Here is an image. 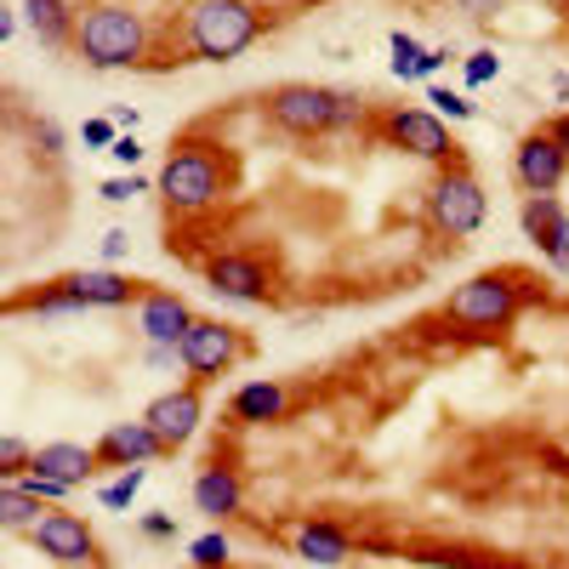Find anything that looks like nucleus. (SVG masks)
I'll return each mask as SVG.
<instances>
[{"label": "nucleus", "instance_id": "1", "mask_svg": "<svg viewBox=\"0 0 569 569\" xmlns=\"http://www.w3.org/2000/svg\"><path fill=\"white\" fill-rule=\"evenodd\" d=\"M74 58L86 69H149L154 63V23L142 18L126 0H98L80 7V29H74Z\"/></svg>", "mask_w": 569, "mask_h": 569}, {"label": "nucleus", "instance_id": "2", "mask_svg": "<svg viewBox=\"0 0 569 569\" xmlns=\"http://www.w3.org/2000/svg\"><path fill=\"white\" fill-rule=\"evenodd\" d=\"M233 188V166L222 154V142H206V137H182L177 149L166 154L160 177H154V194L166 200L171 217H206L228 200Z\"/></svg>", "mask_w": 569, "mask_h": 569}, {"label": "nucleus", "instance_id": "3", "mask_svg": "<svg viewBox=\"0 0 569 569\" xmlns=\"http://www.w3.org/2000/svg\"><path fill=\"white\" fill-rule=\"evenodd\" d=\"M268 12L257 0H194L188 7V58L194 63H233L262 40Z\"/></svg>", "mask_w": 569, "mask_h": 569}, {"label": "nucleus", "instance_id": "4", "mask_svg": "<svg viewBox=\"0 0 569 569\" xmlns=\"http://www.w3.org/2000/svg\"><path fill=\"white\" fill-rule=\"evenodd\" d=\"M525 302H536V291H525L518 273H472L445 297V319L467 337H496V330H512V319L525 313Z\"/></svg>", "mask_w": 569, "mask_h": 569}, {"label": "nucleus", "instance_id": "5", "mask_svg": "<svg viewBox=\"0 0 569 569\" xmlns=\"http://www.w3.org/2000/svg\"><path fill=\"white\" fill-rule=\"evenodd\" d=\"M485 217H490V194H485L479 171L467 160L439 166L433 182H427V228L456 246V240H472V233L485 228Z\"/></svg>", "mask_w": 569, "mask_h": 569}, {"label": "nucleus", "instance_id": "6", "mask_svg": "<svg viewBox=\"0 0 569 569\" xmlns=\"http://www.w3.org/2000/svg\"><path fill=\"white\" fill-rule=\"evenodd\" d=\"M337 103H342L337 86L284 80L262 98V120L284 137H297V142H313V137H337Z\"/></svg>", "mask_w": 569, "mask_h": 569}, {"label": "nucleus", "instance_id": "7", "mask_svg": "<svg viewBox=\"0 0 569 569\" xmlns=\"http://www.w3.org/2000/svg\"><path fill=\"white\" fill-rule=\"evenodd\" d=\"M376 137L388 142V149H399V154H416V160H427V166H456L461 154V142L450 137V120H439L427 103H393V109H382L376 114Z\"/></svg>", "mask_w": 569, "mask_h": 569}, {"label": "nucleus", "instance_id": "8", "mask_svg": "<svg viewBox=\"0 0 569 569\" xmlns=\"http://www.w3.org/2000/svg\"><path fill=\"white\" fill-rule=\"evenodd\" d=\"M177 348H182V376L200 382V388L222 382L240 359H251V337L240 325H228V319H194V330H188Z\"/></svg>", "mask_w": 569, "mask_h": 569}, {"label": "nucleus", "instance_id": "9", "mask_svg": "<svg viewBox=\"0 0 569 569\" xmlns=\"http://www.w3.org/2000/svg\"><path fill=\"white\" fill-rule=\"evenodd\" d=\"M200 279H206V291H211V297L240 302V308H262L268 291H273L268 262L251 257V251H217V257L200 268Z\"/></svg>", "mask_w": 569, "mask_h": 569}, {"label": "nucleus", "instance_id": "10", "mask_svg": "<svg viewBox=\"0 0 569 569\" xmlns=\"http://www.w3.org/2000/svg\"><path fill=\"white\" fill-rule=\"evenodd\" d=\"M29 547L52 563V569H58V563H91V558H103L98 530H91L80 512H63V507H46V518L29 530Z\"/></svg>", "mask_w": 569, "mask_h": 569}, {"label": "nucleus", "instance_id": "11", "mask_svg": "<svg viewBox=\"0 0 569 569\" xmlns=\"http://www.w3.org/2000/svg\"><path fill=\"white\" fill-rule=\"evenodd\" d=\"M142 421L160 433V445L177 456L194 445L200 421H206V388L200 382H182V388H166L160 399H149V410H142Z\"/></svg>", "mask_w": 569, "mask_h": 569}, {"label": "nucleus", "instance_id": "12", "mask_svg": "<svg viewBox=\"0 0 569 569\" xmlns=\"http://www.w3.org/2000/svg\"><path fill=\"white\" fill-rule=\"evenodd\" d=\"M569 177V149L541 126L530 137H518V149H512V182L525 188V194H558Z\"/></svg>", "mask_w": 569, "mask_h": 569}, {"label": "nucleus", "instance_id": "13", "mask_svg": "<svg viewBox=\"0 0 569 569\" xmlns=\"http://www.w3.org/2000/svg\"><path fill=\"white\" fill-rule=\"evenodd\" d=\"M58 284H63L80 308H137L142 291H149L142 279H126V273H114V268H80V273H63Z\"/></svg>", "mask_w": 569, "mask_h": 569}, {"label": "nucleus", "instance_id": "14", "mask_svg": "<svg viewBox=\"0 0 569 569\" xmlns=\"http://www.w3.org/2000/svg\"><path fill=\"white\" fill-rule=\"evenodd\" d=\"M137 313V330H142V342H182L188 330H194V308H188L177 291H160V284H149V291H142V302L131 308Z\"/></svg>", "mask_w": 569, "mask_h": 569}, {"label": "nucleus", "instance_id": "15", "mask_svg": "<svg viewBox=\"0 0 569 569\" xmlns=\"http://www.w3.org/2000/svg\"><path fill=\"white\" fill-rule=\"evenodd\" d=\"M160 456H171L166 445H160V433L149 421H109L103 427V439H98V461L103 467H154Z\"/></svg>", "mask_w": 569, "mask_h": 569}, {"label": "nucleus", "instance_id": "16", "mask_svg": "<svg viewBox=\"0 0 569 569\" xmlns=\"http://www.w3.org/2000/svg\"><path fill=\"white\" fill-rule=\"evenodd\" d=\"M246 507V479H240V467H228V461H211L194 472V512H206L211 525H228V518H240Z\"/></svg>", "mask_w": 569, "mask_h": 569}, {"label": "nucleus", "instance_id": "17", "mask_svg": "<svg viewBox=\"0 0 569 569\" xmlns=\"http://www.w3.org/2000/svg\"><path fill=\"white\" fill-rule=\"evenodd\" d=\"M23 23L46 52H74V29H80V0H23Z\"/></svg>", "mask_w": 569, "mask_h": 569}, {"label": "nucleus", "instance_id": "18", "mask_svg": "<svg viewBox=\"0 0 569 569\" xmlns=\"http://www.w3.org/2000/svg\"><path fill=\"white\" fill-rule=\"evenodd\" d=\"M291 552L313 569H337L353 558V536L342 525H330V518H302V525L291 530Z\"/></svg>", "mask_w": 569, "mask_h": 569}, {"label": "nucleus", "instance_id": "19", "mask_svg": "<svg viewBox=\"0 0 569 569\" xmlns=\"http://www.w3.org/2000/svg\"><path fill=\"white\" fill-rule=\"evenodd\" d=\"M284 410H291V388H284L279 376H257V382L233 388V399H228V416H233V421H246V427L284 421Z\"/></svg>", "mask_w": 569, "mask_h": 569}, {"label": "nucleus", "instance_id": "20", "mask_svg": "<svg viewBox=\"0 0 569 569\" xmlns=\"http://www.w3.org/2000/svg\"><path fill=\"white\" fill-rule=\"evenodd\" d=\"M40 472H52V479H69L74 490L91 485V472H98V445H69V439H52V445H34V461Z\"/></svg>", "mask_w": 569, "mask_h": 569}, {"label": "nucleus", "instance_id": "21", "mask_svg": "<svg viewBox=\"0 0 569 569\" xmlns=\"http://www.w3.org/2000/svg\"><path fill=\"white\" fill-rule=\"evenodd\" d=\"M388 69L399 74V80H433L445 63H450V52H445V46H421L410 29H393L388 34Z\"/></svg>", "mask_w": 569, "mask_h": 569}, {"label": "nucleus", "instance_id": "22", "mask_svg": "<svg viewBox=\"0 0 569 569\" xmlns=\"http://www.w3.org/2000/svg\"><path fill=\"white\" fill-rule=\"evenodd\" d=\"M40 518H46V501H40V496H29L18 479L0 485V525H7L12 536H29Z\"/></svg>", "mask_w": 569, "mask_h": 569}, {"label": "nucleus", "instance_id": "23", "mask_svg": "<svg viewBox=\"0 0 569 569\" xmlns=\"http://www.w3.org/2000/svg\"><path fill=\"white\" fill-rule=\"evenodd\" d=\"M405 558H410V563H421V569H507L501 558H485V552H467V547H445V541H427V547H410Z\"/></svg>", "mask_w": 569, "mask_h": 569}, {"label": "nucleus", "instance_id": "24", "mask_svg": "<svg viewBox=\"0 0 569 569\" xmlns=\"http://www.w3.org/2000/svg\"><path fill=\"white\" fill-rule=\"evenodd\" d=\"M188 563H194V569H228V563H233V541H228V530L217 525V530L194 536V541H188Z\"/></svg>", "mask_w": 569, "mask_h": 569}, {"label": "nucleus", "instance_id": "25", "mask_svg": "<svg viewBox=\"0 0 569 569\" xmlns=\"http://www.w3.org/2000/svg\"><path fill=\"white\" fill-rule=\"evenodd\" d=\"M142 485H149V467H120V479H109V485L98 490V501H103L109 512H126V507L142 496Z\"/></svg>", "mask_w": 569, "mask_h": 569}, {"label": "nucleus", "instance_id": "26", "mask_svg": "<svg viewBox=\"0 0 569 569\" xmlns=\"http://www.w3.org/2000/svg\"><path fill=\"white\" fill-rule=\"evenodd\" d=\"M427 109H433L439 120H450V126L479 120V103H467V91H450V86H427Z\"/></svg>", "mask_w": 569, "mask_h": 569}, {"label": "nucleus", "instance_id": "27", "mask_svg": "<svg viewBox=\"0 0 569 569\" xmlns=\"http://www.w3.org/2000/svg\"><path fill=\"white\" fill-rule=\"evenodd\" d=\"M18 485H23L29 496H40L46 507H63V501L74 496V485H69V479H52V472H40V467H29V472H23Z\"/></svg>", "mask_w": 569, "mask_h": 569}, {"label": "nucleus", "instance_id": "28", "mask_svg": "<svg viewBox=\"0 0 569 569\" xmlns=\"http://www.w3.org/2000/svg\"><path fill=\"white\" fill-rule=\"evenodd\" d=\"M496 74H501V52H496V46H479V52H467V63H461V80H467V91L490 86Z\"/></svg>", "mask_w": 569, "mask_h": 569}, {"label": "nucleus", "instance_id": "29", "mask_svg": "<svg viewBox=\"0 0 569 569\" xmlns=\"http://www.w3.org/2000/svg\"><path fill=\"white\" fill-rule=\"evenodd\" d=\"M29 461H34V450L18 433H0V479H23Z\"/></svg>", "mask_w": 569, "mask_h": 569}, {"label": "nucleus", "instance_id": "30", "mask_svg": "<svg viewBox=\"0 0 569 569\" xmlns=\"http://www.w3.org/2000/svg\"><path fill=\"white\" fill-rule=\"evenodd\" d=\"M536 251H541V262H547L552 273H563V279H569V217H563V222L547 233V240H541Z\"/></svg>", "mask_w": 569, "mask_h": 569}, {"label": "nucleus", "instance_id": "31", "mask_svg": "<svg viewBox=\"0 0 569 569\" xmlns=\"http://www.w3.org/2000/svg\"><path fill=\"white\" fill-rule=\"evenodd\" d=\"M149 188H154L149 177H137V171H126V177H109V182L98 188V194H103L109 206H126V200H137V194H149Z\"/></svg>", "mask_w": 569, "mask_h": 569}, {"label": "nucleus", "instance_id": "32", "mask_svg": "<svg viewBox=\"0 0 569 569\" xmlns=\"http://www.w3.org/2000/svg\"><path fill=\"white\" fill-rule=\"evenodd\" d=\"M370 120V98H359V91H342V103H337V131H365Z\"/></svg>", "mask_w": 569, "mask_h": 569}, {"label": "nucleus", "instance_id": "33", "mask_svg": "<svg viewBox=\"0 0 569 569\" xmlns=\"http://www.w3.org/2000/svg\"><path fill=\"white\" fill-rule=\"evenodd\" d=\"M137 530L149 536V541H177L182 525H177V512H142V518H137Z\"/></svg>", "mask_w": 569, "mask_h": 569}, {"label": "nucleus", "instance_id": "34", "mask_svg": "<svg viewBox=\"0 0 569 569\" xmlns=\"http://www.w3.org/2000/svg\"><path fill=\"white\" fill-rule=\"evenodd\" d=\"M80 142H86V149H114L120 126H114V120H86V126H80Z\"/></svg>", "mask_w": 569, "mask_h": 569}, {"label": "nucleus", "instance_id": "35", "mask_svg": "<svg viewBox=\"0 0 569 569\" xmlns=\"http://www.w3.org/2000/svg\"><path fill=\"white\" fill-rule=\"evenodd\" d=\"M34 149H40L46 160H58V154H63V131H58V120H34Z\"/></svg>", "mask_w": 569, "mask_h": 569}, {"label": "nucleus", "instance_id": "36", "mask_svg": "<svg viewBox=\"0 0 569 569\" xmlns=\"http://www.w3.org/2000/svg\"><path fill=\"white\" fill-rule=\"evenodd\" d=\"M109 154H114V160H120V166L131 171V166L142 160V142H137V131H120V142H114V149H109Z\"/></svg>", "mask_w": 569, "mask_h": 569}, {"label": "nucleus", "instance_id": "37", "mask_svg": "<svg viewBox=\"0 0 569 569\" xmlns=\"http://www.w3.org/2000/svg\"><path fill=\"white\" fill-rule=\"evenodd\" d=\"M126 251H131V233H126V228H109V233H103V262H120Z\"/></svg>", "mask_w": 569, "mask_h": 569}, {"label": "nucleus", "instance_id": "38", "mask_svg": "<svg viewBox=\"0 0 569 569\" xmlns=\"http://www.w3.org/2000/svg\"><path fill=\"white\" fill-rule=\"evenodd\" d=\"M456 7L467 12V18H479V23H490L501 7H507V0H456Z\"/></svg>", "mask_w": 569, "mask_h": 569}, {"label": "nucleus", "instance_id": "39", "mask_svg": "<svg viewBox=\"0 0 569 569\" xmlns=\"http://www.w3.org/2000/svg\"><path fill=\"white\" fill-rule=\"evenodd\" d=\"M18 29H23V12H0V46H12Z\"/></svg>", "mask_w": 569, "mask_h": 569}, {"label": "nucleus", "instance_id": "40", "mask_svg": "<svg viewBox=\"0 0 569 569\" xmlns=\"http://www.w3.org/2000/svg\"><path fill=\"white\" fill-rule=\"evenodd\" d=\"M547 131H552V137L563 142V149H569V109H563V114H552V120H547Z\"/></svg>", "mask_w": 569, "mask_h": 569}, {"label": "nucleus", "instance_id": "41", "mask_svg": "<svg viewBox=\"0 0 569 569\" xmlns=\"http://www.w3.org/2000/svg\"><path fill=\"white\" fill-rule=\"evenodd\" d=\"M137 120H142L137 109H114V126H120V131H137Z\"/></svg>", "mask_w": 569, "mask_h": 569}, {"label": "nucleus", "instance_id": "42", "mask_svg": "<svg viewBox=\"0 0 569 569\" xmlns=\"http://www.w3.org/2000/svg\"><path fill=\"white\" fill-rule=\"evenodd\" d=\"M58 569H109L103 558H91V563H58Z\"/></svg>", "mask_w": 569, "mask_h": 569}, {"label": "nucleus", "instance_id": "43", "mask_svg": "<svg viewBox=\"0 0 569 569\" xmlns=\"http://www.w3.org/2000/svg\"><path fill=\"white\" fill-rule=\"evenodd\" d=\"M228 569H257V563H228Z\"/></svg>", "mask_w": 569, "mask_h": 569}, {"label": "nucleus", "instance_id": "44", "mask_svg": "<svg viewBox=\"0 0 569 569\" xmlns=\"http://www.w3.org/2000/svg\"><path fill=\"white\" fill-rule=\"evenodd\" d=\"M80 7H98V0H80Z\"/></svg>", "mask_w": 569, "mask_h": 569}]
</instances>
